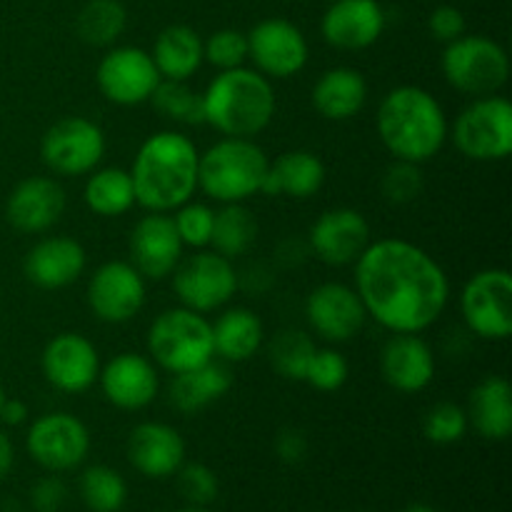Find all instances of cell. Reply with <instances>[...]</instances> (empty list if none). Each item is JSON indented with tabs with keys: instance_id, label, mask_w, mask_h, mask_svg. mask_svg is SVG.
<instances>
[{
	"instance_id": "2e32d148",
	"label": "cell",
	"mask_w": 512,
	"mask_h": 512,
	"mask_svg": "<svg viewBox=\"0 0 512 512\" xmlns=\"http://www.w3.org/2000/svg\"><path fill=\"white\" fill-rule=\"evenodd\" d=\"M45 380L55 390L68 395L85 393L98 383V348L80 333H58L48 340L40 355Z\"/></svg>"
},
{
	"instance_id": "681fc988",
	"label": "cell",
	"mask_w": 512,
	"mask_h": 512,
	"mask_svg": "<svg viewBox=\"0 0 512 512\" xmlns=\"http://www.w3.org/2000/svg\"><path fill=\"white\" fill-rule=\"evenodd\" d=\"M403 512H438V510L428 503H413V505H408Z\"/></svg>"
},
{
	"instance_id": "ac0fdd59",
	"label": "cell",
	"mask_w": 512,
	"mask_h": 512,
	"mask_svg": "<svg viewBox=\"0 0 512 512\" xmlns=\"http://www.w3.org/2000/svg\"><path fill=\"white\" fill-rule=\"evenodd\" d=\"M373 243L370 225L363 213L353 208L325 210L310 228V248L325 265H355L363 250Z\"/></svg>"
},
{
	"instance_id": "7402d4cb",
	"label": "cell",
	"mask_w": 512,
	"mask_h": 512,
	"mask_svg": "<svg viewBox=\"0 0 512 512\" xmlns=\"http://www.w3.org/2000/svg\"><path fill=\"white\" fill-rule=\"evenodd\" d=\"M65 210V190L58 180L33 175L20 180L8 195L5 203V218L15 230L28 235L45 233L60 220Z\"/></svg>"
},
{
	"instance_id": "74e56055",
	"label": "cell",
	"mask_w": 512,
	"mask_h": 512,
	"mask_svg": "<svg viewBox=\"0 0 512 512\" xmlns=\"http://www.w3.org/2000/svg\"><path fill=\"white\" fill-rule=\"evenodd\" d=\"M468 413L458 403H435L423 418V435L435 445H453L460 443L468 433Z\"/></svg>"
},
{
	"instance_id": "f546056e",
	"label": "cell",
	"mask_w": 512,
	"mask_h": 512,
	"mask_svg": "<svg viewBox=\"0 0 512 512\" xmlns=\"http://www.w3.org/2000/svg\"><path fill=\"white\" fill-rule=\"evenodd\" d=\"M150 58L163 80H190L203 65V38L190 25H168L155 38Z\"/></svg>"
},
{
	"instance_id": "f6af8a7d",
	"label": "cell",
	"mask_w": 512,
	"mask_h": 512,
	"mask_svg": "<svg viewBox=\"0 0 512 512\" xmlns=\"http://www.w3.org/2000/svg\"><path fill=\"white\" fill-rule=\"evenodd\" d=\"M65 498H68V490L55 473L40 478L30 490V503H33L35 512H58L63 508Z\"/></svg>"
},
{
	"instance_id": "7dc6e473",
	"label": "cell",
	"mask_w": 512,
	"mask_h": 512,
	"mask_svg": "<svg viewBox=\"0 0 512 512\" xmlns=\"http://www.w3.org/2000/svg\"><path fill=\"white\" fill-rule=\"evenodd\" d=\"M28 405L23 403V400H18V398H13V400H8L5 398V403H3V408H0V423L3 425H23L25 420H28Z\"/></svg>"
},
{
	"instance_id": "ba28073f",
	"label": "cell",
	"mask_w": 512,
	"mask_h": 512,
	"mask_svg": "<svg viewBox=\"0 0 512 512\" xmlns=\"http://www.w3.org/2000/svg\"><path fill=\"white\" fill-rule=\"evenodd\" d=\"M453 143L465 158L495 163L512 153V105L500 95L473 98L453 125Z\"/></svg>"
},
{
	"instance_id": "f907efd6",
	"label": "cell",
	"mask_w": 512,
	"mask_h": 512,
	"mask_svg": "<svg viewBox=\"0 0 512 512\" xmlns=\"http://www.w3.org/2000/svg\"><path fill=\"white\" fill-rule=\"evenodd\" d=\"M178 512H210V510H208V508H198V505H190V508L178 510Z\"/></svg>"
},
{
	"instance_id": "b9f144b4",
	"label": "cell",
	"mask_w": 512,
	"mask_h": 512,
	"mask_svg": "<svg viewBox=\"0 0 512 512\" xmlns=\"http://www.w3.org/2000/svg\"><path fill=\"white\" fill-rule=\"evenodd\" d=\"M350 378V365L343 353L333 348H318L305 373V383L313 385L320 393H335L343 388Z\"/></svg>"
},
{
	"instance_id": "816d5d0a",
	"label": "cell",
	"mask_w": 512,
	"mask_h": 512,
	"mask_svg": "<svg viewBox=\"0 0 512 512\" xmlns=\"http://www.w3.org/2000/svg\"><path fill=\"white\" fill-rule=\"evenodd\" d=\"M5 403V390H3V383H0V408H3Z\"/></svg>"
},
{
	"instance_id": "277c9868",
	"label": "cell",
	"mask_w": 512,
	"mask_h": 512,
	"mask_svg": "<svg viewBox=\"0 0 512 512\" xmlns=\"http://www.w3.org/2000/svg\"><path fill=\"white\" fill-rule=\"evenodd\" d=\"M205 123L225 138H255L275 115V90L270 78L255 68L218 70L203 93Z\"/></svg>"
},
{
	"instance_id": "6da1fadb",
	"label": "cell",
	"mask_w": 512,
	"mask_h": 512,
	"mask_svg": "<svg viewBox=\"0 0 512 512\" xmlns=\"http://www.w3.org/2000/svg\"><path fill=\"white\" fill-rule=\"evenodd\" d=\"M355 293L365 313L385 330L420 335L448 308L450 283L428 250L385 238L370 243L355 260Z\"/></svg>"
},
{
	"instance_id": "3957f363",
	"label": "cell",
	"mask_w": 512,
	"mask_h": 512,
	"mask_svg": "<svg viewBox=\"0 0 512 512\" xmlns=\"http://www.w3.org/2000/svg\"><path fill=\"white\" fill-rule=\"evenodd\" d=\"M375 125L388 153L415 165L435 158L450 133L443 105L420 85L390 90L380 100Z\"/></svg>"
},
{
	"instance_id": "603a6c76",
	"label": "cell",
	"mask_w": 512,
	"mask_h": 512,
	"mask_svg": "<svg viewBox=\"0 0 512 512\" xmlns=\"http://www.w3.org/2000/svg\"><path fill=\"white\" fill-rule=\"evenodd\" d=\"M380 373L393 390L405 395L420 393L435 378V358L420 335L395 333L380 353Z\"/></svg>"
},
{
	"instance_id": "f1b7e54d",
	"label": "cell",
	"mask_w": 512,
	"mask_h": 512,
	"mask_svg": "<svg viewBox=\"0 0 512 512\" xmlns=\"http://www.w3.org/2000/svg\"><path fill=\"white\" fill-rule=\"evenodd\" d=\"M368 103V83L355 68H330L318 78L313 88V108L333 123L355 118Z\"/></svg>"
},
{
	"instance_id": "ffe728a7",
	"label": "cell",
	"mask_w": 512,
	"mask_h": 512,
	"mask_svg": "<svg viewBox=\"0 0 512 512\" xmlns=\"http://www.w3.org/2000/svg\"><path fill=\"white\" fill-rule=\"evenodd\" d=\"M100 390L120 410H143L158 398L160 378L153 360L138 353H120L100 368Z\"/></svg>"
},
{
	"instance_id": "83f0119b",
	"label": "cell",
	"mask_w": 512,
	"mask_h": 512,
	"mask_svg": "<svg viewBox=\"0 0 512 512\" xmlns=\"http://www.w3.org/2000/svg\"><path fill=\"white\" fill-rule=\"evenodd\" d=\"M233 388V373L225 363H208L198 365L185 373H175L170 380V405L183 415H195L200 410L210 408L218 403L228 390Z\"/></svg>"
},
{
	"instance_id": "8fae6325",
	"label": "cell",
	"mask_w": 512,
	"mask_h": 512,
	"mask_svg": "<svg viewBox=\"0 0 512 512\" xmlns=\"http://www.w3.org/2000/svg\"><path fill=\"white\" fill-rule=\"evenodd\" d=\"M105 155V133L98 123L70 115L45 130L40 140V158L53 173L75 178L93 173Z\"/></svg>"
},
{
	"instance_id": "7bdbcfd3",
	"label": "cell",
	"mask_w": 512,
	"mask_h": 512,
	"mask_svg": "<svg viewBox=\"0 0 512 512\" xmlns=\"http://www.w3.org/2000/svg\"><path fill=\"white\" fill-rule=\"evenodd\" d=\"M178 490L190 505H198V508H205V505L213 503L220 493L218 475L203 463H183L178 473Z\"/></svg>"
},
{
	"instance_id": "836d02e7",
	"label": "cell",
	"mask_w": 512,
	"mask_h": 512,
	"mask_svg": "<svg viewBox=\"0 0 512 512\" xmlns=\"http://www.w3.org/2000/svg\"><path fill=\"white\" fill-rule=\"evenodd\" d=\"M128 25V10L120 0H88L75 18V33L83 43L110 48Z\"/></svg>"
},
{
	"instance_id": "e0dca14e",
	"label": "cell",
	"mask_w": 512,
	"mask_h": 512,
	"mask_svg": "<svg viewBox=\"0 0 512 512\" xmlns=\"http://www.w3.org/2000/svg\"><path fill=\"white\" fill-rule=\"evenodd\" d=\"M305 318L315 335L328 343H345L363 330L368 313L355 288L345 283H323L305 300Z\"/></svg>"
},
{
	"instance_id": "c3c4849f",
	"label": "cell",
	"mask_w": 512,
	"mask_h": 512,
	"mask_svg": "<svg viewBox=\"0 0 512 512\" xmlns=\"http://www.w3.org/2000/svg\"><path fill=\"white\" fill-rule=\"evenodd\" d=\"M13 463H15L13 440L0 430V480L8 478V473L13 470Z\"/></svg>"
},
{
	"instance_id": "1f68e13d",
	"label": "cell",
	"mask_w": 512,
	"mask_h": 512,
	"mask_svg": "<svg viewBox=\"0 0 512 512\" xmlns=\"http://www.w3.org/2000/svg\"><path fill=\"white\" fill-rule=\"evenodd\" d=\"M83 200L100 218H118L135 205V188L130 170L100 168L93 170L83 190Z\"/></svg>"
},
{
	"instance_id": "8d00e7d4",
	"label": "cell",
	"mask_w": 512,
	"mask_h": 512,
	"mask_svg": "<svg viewBox=\"0 0 512 512\" xmlns=\"http://www.w3.org/2000/svg\"><path fill=\"white\" fill-rule=\"evenodd\" d=\"M315 343L303 330H280L268 345V360L275 373L285 380H305L308 365L313 360Z\"/></svg>"
},
{
	"instance_id": "4dcf8cb0",
	"label": "cell",
	"mask_w": 512,
	"mask_h": 512,
	"mask_svg": "<svg viewBox=\"0 0 512 512\" xmlns=\"http://www.w3.org/2000/svg\"><path fill=\"white\" fill-rule=\"evenodd\" d=\"M210 325H213V350L225 363H245L263 345V320L248 308H228Z\"/></svg>"
},
{
	"instance_id": "d590c367",
	"label": "cell",
	"mask_w": 512,
	"mask_h": 512,
	"mask_svg": "<svg viewBox=\"0 0 512 512\" xmlns=\"http://www.w3.org/2000/svg\"><path fill=\"white\" fill-rule=\"evenodd\" d=\"M80 498L90 512H120L128 503V483L108 465H90L80 475Z\"/></svg>"
},
{
	"instance_id": "e575fe53",
	"label": "cell",
	"mask_w": 512,
	"mask_h": 512,
	"mask_svg": "<svg viewBox=\"0 0 512 512\" xmlns=\"http://www.w3.org/2000/svg\"><path fill=\"white\" fill-rule=\"evenodd\" d=\"M155 113L160 118L170 120L178 125H200L205 123L203 93L190 88L188 80H163L160 78L158 88L150 95Z\"/></svg>"
},
{
	"instance_id": "9c48e42d",
	"label": "cell",
	"mask_w": 512,
	"mask_h": 512,
	"mask_svg": "<svg viewBox=\"0 0 512 512\" xmlns=\"http://www.w3.org/2000/svg\"><path fill=\"white\" fill-rule=\"evenodd\" d=\"M170 275H173V293L180 305L200 315L228 305L240 285L233 260L208 248L180 258Z\"/></svg>"
},
{
	"instance_id": "9a60e30c",
	"label": "cell",
	"mask_w": 512,
	"mask_h": 512,
	"mask_svg": "<svg viewBox=\"0 0 512 512\" xmlns=\"http://www.w3.org/2000/svg\"><path fill=\"white\" fill-rule=\"evenodd\" d=\"M145 278L133 263L110 260L93 273L88 283V305L103 323L120 325L133 320L145 305Z\"/></svg>"
},
{
	"instance_id": "30bf717a",
	"label": "cell",
	"mask_w": 512,
	"mask_h": 512,
	"mask_svg": "<svg viewBox=\"0 0 512 512\" xmlns=\"http://www.w3.org/2000/svg\"><path fill=\"white\" fill-rule=\"evenodd\" d=\"M460 313L473 335L508 340L512 333V275L505 268L475 273L460 293Z\"/></svg>"
},
{
	"instance_id": "7a4b0ae2",
	"label": "cell",
	"mask_w": 512,
	"mask_h": 512,
	"mask_svg": "<svg viewBox=\"0 0 512 512\" xmlns=\"http://www.w3.org/2000/svg\"><path fill=\"white\" fill-rule=\"evenodd\" d=\"M200 153L193 140L175 130H160L143 140L133 160L135 203L150 213H173L198 190Z\"/></svg>"
},
{
	"instance_id": "d4e9b609",
	"label": "cell",
	"mask_w": 512,
	"mask_h": 512,
	"mask_svg": "<svg viewBox=\"0 0 512 512\" xmlns=\"http://www.w3.org/2000/svg\"><path fill=\"white\" fill-rule=\"evenodd\" d=\"M85 250L78 240L53 235L35 243L25 255V278L43 290H60L73 285L83 275Z\"/></svg>"
},
{
	"instance_id": "52a82bcc",
	"label": "cell",
	"mask_w": 512,
	"mask_h": 512,
	"mask_svg": "<svg viewBox=\"0 0 512 512\" xmlns=\"http://www.w3.org/2000/svg\"><path fill=\"white\" fill-rule=\"evenodd\" d=\"M440 68L448 85L470 98L495 95L510 78L508 53L485 35H460L445 45Z\"/></svg>"
},
{
	"instance_id": "484cf974",
	"label": "cell",
	"mask_w": 512,
	"mask_h": 512,
	"mask_svg": "<svg viewBox=\"0 0 512 512\" xmlns=\"http://www.w3.org/2000/svg\"><path fill=\"white\" fill-rule=\"evenodd\" d=\"M323 183L325 165L318 155L310 150H288L268 165V173L260 183V193L270 195V198L285 195V198L308 200L323 188Z\"/></svg>"
},
{
	"instance_id": "ee69618b",
	"label": "cell",
	"mask_w": 512,
	"mask_h": 512,
	"mask_svg": "<svg viewBox=\"0 0 512 512\" xmlns=\"http://www.w3.org/2000/svg\"><path fill=\"white\" fill-rule=\"evenodd\" d=\"M465 28H468V23H465V15L460 13L455 5H438V8H435L428 18L430 35L445 45L453 43V40H458L460 35H465Z\"/></svg>"
},
{
	"instance_id": "8992f818",
	"label": "cell",
	"mask_w": 512,
	"mask_h": 512,
	"mask_svg": "<svg viewBox=\"0 0 512 512\" xmlns=\"http://www.w3.org/2000/svg\"><path fill=\"white\" fill-rule=\"evenodd\" d=\"M148 353L168 373H185L215 358L213 325L190 308L163 310L148 330Z\"/></svg>"
},
{
	"instance_id": "d6a6232c",
	"label": "cell",
	"mask_w": 512,
	"mask_h": 512,
	"mask_svg": "<svg viewBox=\"0 0 512 512\" xmlns=\"http://www.w3.org/2000/svg\"><path fill=\"white\" fill-rule=\"evenodd\" d=\"M255 238H258V220L243 203H225L215 213L213 235H210V248L215 253L235 260L253 248Z\"/></svg>"
},
{
	"instance_id": "5b68a950",
	"label": "cell",
	"mask_w": 512,
	"mask_h": 512,
	"mask_svg": "<svg viewBox=\"0 0 512 512\" xmlns=\"http://www.w3.org/2000/svg\"><path fill=\"white\" fill-rule=\"evenodd\" d=\"M268 155L253 138H223L198 160V188L215 203H245L260 193Z\"/></svg>"
},
{
	"instance_id": "d6986e66",
	"label": "cell",
	"mask_w": 512,
	"mask_h": 512,
	"mask_svg": "<svg viewBox=\"0 0 512 512\" xmlns=\"http://www.w3.org/2000/svg\"><path fill=\"white\" fill-rule=\"evenodd\" d=\"M130 263L143 278L163 280L183 258V243L168 213H148L130 230Z\"/></svg>"
},
{
	"instance_id": "44dd1931",
	"label": "cell",
	"mask_w": 512,
	"mask_h": 512,
	"mask_svg": "<svg viewBox=\"0 0 512 512\" xmlns=\"http://www.w3.org/2000/svg\"><path fill=\"white\" fill-rule=\"evenodd\" d=\"M385 10L378 0H333L320 20L325 43L338 50H365L380 40Z\"/></svg>"
},
{
	"instance_id": "7c38bea8",
	"label": "cell",
	"mask_w": 512,
	"mask_h": 512,
	"mask_svg": "<svg viewBox=\"0 0 512 512\" xmlns=\"http://www.w3.org/2000/svg\"><path fill=\"white\" fill-rule=\"evenodd\" d=\"M95 83L105 100L130 108V105L148 103L150 95L158 88L160 73L148 50L120 45V48H110L100 58Z\"/></svg>"
},
{
	"instance_id": "5bb4252c",
	"label": "cell",
	"mask_w": 512,
	"mask_h": 512,
	"mask_svg": "<svg viewBox=\"0 0 512 512\" xmlns=\"http://www.w3.org/2000/svg\"><path fill=\"white\" fill-rule=\"evenodd\" d=\"M245 35H248V58L265 78H293L308 65V40H305L303 30L290 20H260Z\"/></svg>"
},
{
	"instance_id": "bcb514c9",
	"label": "cell",
	"mask_w": 512,
	"mask_h": 512,
	"mask_svg": "<svg viewBox=\"0 0 512 512\" xmlns=\"http://www.w3.org/2000/svg\"><path fill=\"white\" fill-rule=\"evenodd\" d=\"M275 453H278V458L288 465L303 463L305 455H308V438H305L303 430L298 428L280 430L278 438H275Z\"/></svg>"
},
{
	"instance_id": "f35d334b",
	"label": "cell",
	"mask_w": 512,
	"mask_h": 512,
	"mask_svg": "<svg viewBox=\"0 0 512 512\" xmlns=\"http://www.w3.org/2000/svg\"><path fill=\"white\" fill-rule=\"evenodd\" d=\"M170 218H173V225L175 230H178L183 248H208L215 220L213 208H208L205 203H193V200H188V203H183L180 208H175V215H170Z\"/></svg>"
},
{
	"instance_id": "cb8c5ba5",
	"label": "cell",
	"mask_w": 512,
	"mask_h": 512,
	"mask_svg": "<svg viewBox=\"0 0 512 512\" xmlns=\"http://www.w3.org/2000/svg\"><path fill=\"white\" fill-rule=\"evenodd\" d=\"M128 460L145 478H170L185 463L183 435L165 423L135 425L128 435Z\"/></svg>"
},
{
	"instance_id": "4316f807",
	"label": "cell",
	"mask_w": 512,
	"mask_h": 512,
	"mask_svg": "<svg viewBox=\"0 0 512 512\" xmlns=\"http://www.w3.org/2000/svg\"><path fill=\"white\" fill-rule=\"evenodd\" d=\"M468 423L485 440H508L512 433V388L503 375L480 380L468 398Z\"/></svg>"
},
{
	"instance_id": "4fadbf2b",
	"label": "cell",
	"mask_w": 512,
	"mask_h": 512,
	"mask_svg": "<svg viewBox=\"0 0 512 512\" xmlns=\"http://www.w3.org/2000/svg\"><path fill=\"white\" fill-rule=\"evenodd\" d=\"M28 455L48 473L73 470L88 458L90 433L83 420L70 413H48L30 425L25 435Z\"/></svg>"
},
{
	"instance_id": "60d3db41",
	"label": "cell",
	"mask_w": 512,
	"mask_h": 512,
	"mask_svg": "<svg viewBox=\"0 0 512 512\" xmlns=\"http://www.w3.org/2000/svg\"><path fill=\"white\" fill-rule=\"evenodd\" d=\"M380 193L393 205H408L418 200L423 193L420 165L408 163V160H395L393 165L385 168L383 178H380Z\"/></svg>"
},
{
	"instance_id": "ab89813d",
	"label": "cell",
	"mask_w": 512,
	"mask_h": 512,
	"mask_svg": "<svg viewBox=\"0 0 512 512\" xmlns=\"http://www.w3.org/2000/svg\"><path fill=\"white\" fill-rule=\"evenodd\" d=\"M248 60V35L235 28H220L203 40V63L218 70H233Z\"/></svg>"
}]
</instances>
